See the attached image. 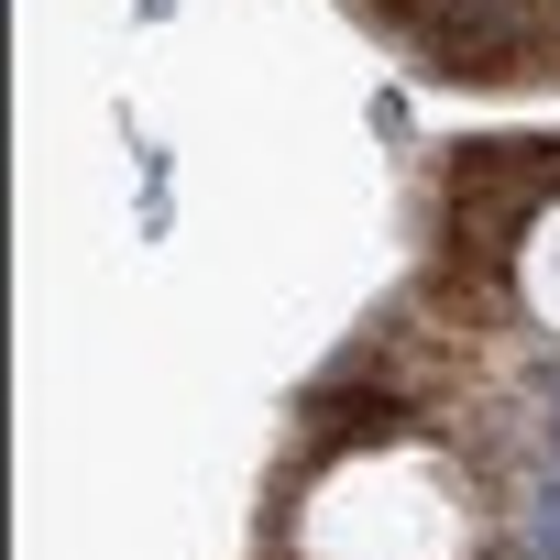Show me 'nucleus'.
<instances>
[{
  "label": "nucleus",
  "mask_w": 560,
  "mask_h": 560,
  "mask_svg": "<svg viewBox=\"0 0 560 560\" xmlns=\"http://www.w3.org/2000/svg\"><path fill=\"white\" fill-rule=\"evenodd\" d=\"M505 275H516V308L560 341V187L516 220V242H505Z\"/></svg>",
  "instance_id": "2"
},
{
  "label": "nucleus",
  "mask_w": 560,
  "mask_h": 560,
  "mask_svg": "<svg viewBox=\"0 0 560 560\" xmlns=\"http://www.w3.org/2000/svg\"><path fill=\"white\" fill-rule=\"evenodd\" d=\"M287 560H483V494L429 440H352L298 483Z\"/></svg>",
  "instance_id": "1"
}]
</instances>
